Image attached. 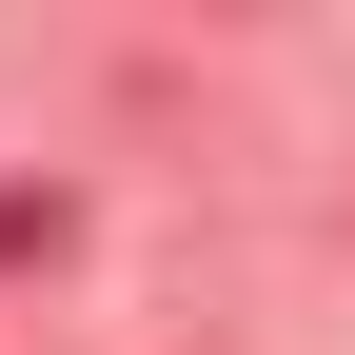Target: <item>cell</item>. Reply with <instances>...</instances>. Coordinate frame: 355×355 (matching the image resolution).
<instances>
[{
    "label": "cell",
    "mask_w": 355,
    "mask_h": 355,
    "mask_svg": "<svg viewBox=\"0 0 355 355\" xmlns=\"http://www.w3.org/2000/svg\"><path fill=\"white\" fill-rule=\"evenodd\" d=\"M20 237H60V198H0V257H20Z\"/></svg>",
    "instance_id": "1"
}]
</instances>
